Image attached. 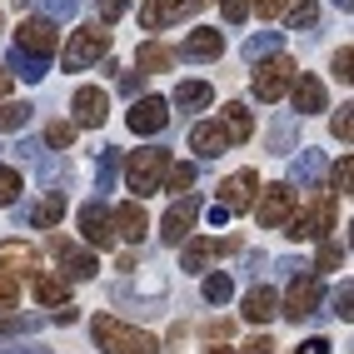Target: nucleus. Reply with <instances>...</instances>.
Returning a JSON list of instances; mask_svg holds the SVG:
<instances>
[{"instance_id":"1","label":"nucleus","mask_w":354,"mask_h":354,"mask_svg":"<svg viewBox=\"0 0 354 354\" xmlns=\"http://www.w3.org/2000/svg\"><path fill=\"white\" fill-rule=\"evenodd\" d=\"M90 335H95V344L105 354H160V339L155 335L130 329L125 319H115V315H95V319H90Z\"/></svg>"},{"instance_id":"2","label":"nucleus","mask_w":354,"mask_h":354,"mask_svg":"<svg viewBox=\"0 0 354 354\" xmlns=\"http://www.w3.org/2000/svg\"><path fill=\"white\" fill-rule=\"evenodd\" d=\"M165 170H170V150H135L130 160H125V185L135 190V200H145V195H155L160 185H165Z\"/></svg>"},{"instance_id":"3","label":"nucleus","mask_w":354,"mask_h":354,"mask_svg":"<svg viewBox=\"0 0 354 354\" xmlns=\"http://www.w3.org/2000/svg\"><path fill=\"white\" fill-rule=\"evenodd\" d=\"M254 220H259V230H285V220L299 209V200H295V190L290 185H259V195H254Z\"/></svg>"},{"instance_id":"4","label":"nucleus","mask_w":354,"mask_h":354,"mask_svg":"<svg viewBox=\"0 0 354 354\" xmlns=\"http://www.w3.org/2000/svg\"><path fill=\"white\" fill-rule=\"evenodd\" d=\"M105 50H110V30H105V26H80L75 35L65 40L60 65H65V70H85V65H95Z\"/></svg>"},{"instance_id":"5","label":"nucleus","mask_w":354,"mask_h":354,"mask_svg":"<svg viewBox=\"0 0 354 354\" xmlns=\"http://www.w3.org/2000/svg\"><path fill=\"white\" fill-rule=\"evenodd\" d=\"M295 75H299V70H295V60H290V55H270L265 65L254 70V95L265 100V105H274L279 95H290Z\"/></svg>"},{"instance_id":"6","label":"nucleus","mask_w":354,"mask_h":354,"mask_svg":"<svg viewBox=\"0 0 354 354\" xmlns=\"http://www.w3.org/2000/svg\"><path fill=\"white\" fill-rule=\"evenodd\" d=\"M335 230V200H315L310 209H295L285 220V234L290 240H324Z\"/></svg>"},{"instance_id":"7","label":"nucleus","mask_w":354,"mask_h":354,"mask_svg":"<svg viewBox=\"0 0 354 354\" xmlns=\"http://www.w3.org/2000/svg\"><path fill=\"white\" fill-rule=\"evenodd\" d=\"M15 45H20L26 55L45 60V55H55V50H60V30H55L45 15H35V20H20V30H15Z\"/></svg>"},{"instance_id":"8","label":"nucleus","mask_w":354,"mask_h":354,"mask_svg":"<svg viewBox=\"0 0 354 354\" xmlns=\"http://www.w3.org/2000/svg\"><path fill=\"white\" fill-rule=\"evenodd\" d=\"M195 220H200V200H195V195H180L170 209H165V220H160V234H165V245H180V240H190Z\"/></svg>"},{"instance_id":"9","label":"nucleus","mask_w":354,"mask_h":354,"mask_svg":"<svg viewBox=\"0 0 354 354\" xmlns=\"http://www.w3.org/2000/svg\"><path fill=\"white\" fill-rule=\"evenodd\" d=\"M70 110H75V120H70L75 130H80V125H85V130H90V125H105L110 95H105L100 85H80V90H75V100H70Z\"/></svg>"},{"instance_id":"10","label":"nucleus","mask_w":354,"mask_h":354,"mask_svg":"<svg viewBox=\"0 0 354 354\" xmlns=\"http://www.w3.org/2000/svg\"><path fill=\"white\" fill-rule=\"evenodd\" d=\"M110 230H115V240H130V245H140V240H145V230H150L145 205H140V200L115 205V209H110Z\"/></svg>"},{"instance_id":"11","label":"nucleus","mask_w":354,"mask_h":354,"mask_svg":"<svg viewBox=\"0 0 354 354\" xmlns=\"http://www.w3.org/2000/svg\"><path fill=\"white\" fill-rule=\"evenodd\" d=\"M40 270V254L30 240H0V274H15V279H30Z\"/></svg>"},{"instance_id":"12","label":"nucleus","mask_w":354,"mask_h":354,"mask_svg":"<svg viewBox=\"0 0 354 354\" xmlns=\"http://www.w3.org/2000/svg\"><path fill=\"white\" fill-rule=\"evenodd\" d=\"M315 304H319V274H295L290 290H285V310H279V315L304 319V315H315Z\"/></svg>"},{"instance_id":"13","label":"nucleus","mask_w":354,"mask_h":354,"mask_svg":"<svg viewBox=\"0 0 354 354\" xmlns=\"http://www.w3.org/2000/svg\"><path fill=\"white\" fill-rule=\"evenodd\" d=\"M254 190H259V175L254 170H234L230 180H220V209H250L254 205Z\"/></svg>"},{"instance_id":"14","label":"nucleus","mask_w":354,"mask_h":354,"mask_svg":"<svg viewBox=\"0 0 354 354\" xmlns=\"http://www.w3.org/2000/svg\"><path fill=\"white\" fill-rule=\"evenodd\" d=\"M165 125H170V105H165L160 95H145L130 105V130L135 135H160Z\"/></svg>"},{"instance_id":"15","label":"nucleus","mask_w":354,"mask_h":354,"mask_svg":"<svg viewBox=\"0 0 354 354\" xmlns=\"http://www.w3.org/2000/svg\"><path fill=\"white\" fill-rule=\"evenodd\" d=\"M205 0H145L140 6V26L145 30H160V26H170V20H180V15H190V10H200Z\"/></svg>"},{"instance_id":"16","label":"nucleus","mask_w":354,"mask_h":354,"mask_svg":"<svg viewBox=\"0 0 354 354\" xmlns=\"http://www.w3.org/2000/svg\"><path fill=\"white\" fill-rule=\"evenodd\" d=\"M80 234H85V245H95V250H110L115 245V230H110V209L100 200H90L80 209Z\"/></svg>"},{"instance_id":"17","label":"nucleus","mask_w":354,"mask_h":354,"mask_svg":"<svg viewBox=\"0 0 354 354\" xmlns=\"http://www.w3.org/2000/svg\"><path fill=\"white\" fill-rule=\"evenodd\" d=\"M30 295L45 304V310H60V304L70 299V279L65 274H50V270H35L30 274Z\"/></svg>"},{"instance_id":"18","label":"nucleus","mask_w":354,"mask_h":354,"mask_svg":"<svg viewBox=\"0 0 354 354\" xmlns=\"http://www.w3.org/2000/svg\"><path fill=\"white\" fill-rule=\"evenodd\" d=\"M50 250H55V259L65 265V274H70V279H90V274H95V254L75 250L70 240H60V234H50Z\"/></svg>"},{"instance_id":"19","label":"nucleus","mask_w":354,"mask_h":354,"mask_svg":"<svg viewBox=\"0 0 354 354\" xmlns=\"http://www.w3.org/2000/svg\"><path fill=\"white\" fill-rule=\"evenodd\" d=\"M190 150H195L200 160H215V155L230 150V140H225V130H220L215 120H200V125L190 130Z\"/></svg>"},{"instance_id":"20","label":"nucleus","mask_w":354,"mask_h":354,"mask_svg":"<svg viewBox=\"0 0 354 354\" xmlns=\"http://www.w3.org/2000/svg\"><path fill=\"white\" fill-rule=\"evenodd\" d=\"M215 125L225 130V140H230V145H245V140L254 135V115H250L245 105H225Z\"/></svg>"},{"instance_id":"21","label":"nucleus","mask_w":354,"mask_h":354,"mask_svg":"<svg viewBox=\"0 0 354 354\" xmlns=\"http://www.w3.org/2000/svg\"><path fill=\"white\" fill-rule=\"evenodd\" d=\"M279 315V295L270 290V285H254L250 295H245V319L250 324H270Z\"/></svg>"},{"instance_id":"22","label":"nucleus","mask_w":354,"mask_h":354,"mask_svg":"<svg viewBox=\"0 0 354 354\" xmlns=\"http://www.w3.org/2000/svg\"><path fill=\"white\" fill-rule=\"evenodd\" d=\"M220 50H225V35L220 30H190L185 45H180V55H190V60H215Z\"/></svg>"},{"instance_id":"23","label":"nucleus","mask_w":354,"mask_h":354,"mask_svg":"<svg viewBox=\"0 0 354 354\" xmlns=\"http://www.w3.org/2000/svg\"><path fill=\"white\" fill-rule=\"evenodd\" d=\"M290 95H295V110H299V115H315V110H324V85H319L315 75H295Z\"/></svg>"},{"instance_id":"24","label":"nucleus","mask_w":354,"mask_h":354,"mask_svg":"<svg viewBox=\"0 0 354 354\" xmlns=\"http://www.w3.org/2000/svg\"><path fill=\"white\" fill-rule=\"evenodd\" d=\"M140 70H145V75H155V70H170L175 65V50L170 45H160V40H150V45H140Z\"/></svg>"},{"instance_id":"25","label":"nucleus","mask_w":354,"mask_h":354,"mask_svg":"<svg viewBox=\"0 0 354 354\" xmlns=\"http://www.w3.org/2000/svg\"><path fill=\"white\" fill-rule=\"evenodd\" d=\"M209 100H215V90H209L205 80H185V85L175 90V105H180V110H205Z\"/></svg>"},{"instance_id":"26","label":"nucleus","mask_w":354,"mask_h":354,"mask_svg":"<svg viewBox=\"0 0 354 354\" xmlns=\"http://www.w3.org/2000/svg\"><path fill=\"white\" fill-rule=\"evenodd\" d=\"M215 254H220V240H190V245H185V259H180V265L190 270V274H200Z\"/></svg>"},{"instance_id":"27","label":"nucleus","mask_w":354,"mask_h":354,"mask_svg":"<svg viewBox=\"0 0 354 354\" xmlns=\"http://www.w3.org/2000/svg\"><path fill=\"white\" fill-rule=\"evenodd\" d=\"M190 185H195V165H175V160H170V170H165V185H160V190H170V195L180 200V195H190Z\"/></svg>"},{"instance_id":"28","label":"nucleus","mask_w":354,"mask_h":354,"mask_svg":"<svg viewBox=\"0 0 354 354\" xmlns=\"http://www.w3.org/2000/svg\"><path fill=\"white\" fill-rule=\"evenodd\" d=\"M60 215H65V195L55 190L50 200H40V205H35V215H30V220H35V230H50V225H60Z\"/></svg>"},{"instance_id":"29","label":"nucleus","mask_w":354,"mask_h":354,"mask_svg":"<svg viewBox=\"0 0 354 354\" xmlns=\"http://www.w3.org/2000/svg\"><path fill=\"white\" fill-rule=\"evenodd\" d=\"M329 270H344V245H335V240H319L315 274H329Z\"/></svg>"},{"instance_id":"30","label":"nucleus","mask_w":354,"mask_h":354,"mask_svg":"<svg viewBox=\"0 0 354 354\" xmlns=\"http://www.w3.org/2000/svg\"><path fill=\"white\" fill-rule=\"evenodd\" d=\"M30 120V105L26 100H0V130H20Z\"/></svg>"},{"instance_id":"31","label":"nucleus","mask_w":354,"mask_h":354,"mask_svg":"<svg viewBox=\"0 0 354 354\" xmlns=\"http://www.w3.org/2000/svg\"><path fill=\"white\" fill-rule=\"evenodd\" d=\"M26 190V180H20L15 165H0V205H15V195Z\"/></svg>"},{"instance_id":"32","label":"nucleus","mask_w":354,"mask_h":354,"mask_svg":"<svg viewBox=\"0 0 354 354\" xmlns=\"http://www.w3.org/2000/svg\"><path fill=\"white\" fill-rule=\"evenodd\" d=\"M45 145H55V150L75 145V125H70V120H50V125H45Z\"/></svg>"},{"instance_id":"33","label":"nucleus","mask_w":354,"mask_h":354,"mask_svg":"<svg viewBox=\"0 0 354 354\" xmlns=\"http://www.w3.org/2000/svg\"><path fill=\"white\" fill-rule=\"evenodd\" d=\"M230 295H234L230 274H209V279H205V299H209V304H225Z\"/></svg>"},{"instance_id":"34","label":"nucleus","mask_w":354,"mask_h":354,"mask_svg":"<svg viewBox=\"0 0 354 354\" xmlns=\"http://www.w3.org/2000/svg\"><path fill=\"white\" fill-rule=\"evenodd\" d=\"M349 175H354V160H349V155H339V165H335V170H329V190L349 195Z\"/></svg>"},{"instance_id":"35","label":"nucleus","mask_w":354,"mask_h":354,"mask_svg":"<svg viewBox=\"0 0 354 354\" xmlns=\"http://www.w3.org/2000/svg\"><path fill=\"white\" fill-rule=\"evenodd\" d=\"M315 20H319V6H315V0H299V6H290V26L299 30V26H315Z\"/></svg>"},{"instance_id":"36","label":"nucleus","mask_w":354,"mask_h":354,"mask_svg":"<svg viewBox=\"0 0 354 354\" xmlns=\"http://www.w3.org/2000/svg\"><path fill=\"white\" fill-rule=\"evenodd\" d=\"M15 304H20V279L0 274V310H15Z\"/></svg>"},{"instance_id":"37","label":"nucleus","mask_w":354,"mask_h":354,"mask_svg":"<svg viewBox=\"0 0 354 354\" xmlns=\"http://www.w3.org/2000/svg\"><path fill=\"white\" fill-rule=\"evenodd\" d=\"M250 10H254L259 20H274V15L290 10V0H250Z\"/></svg>"},{"instance_id":"38","label":"nucleus","mask_w":354,"mask_h":354,"mask_svg":"<svg viewBox=\"0 0 354 354\" xmlns=\"http://www.w3.org/2000/svg\"><path fill=\"white\" fill-rule=\"evenodd\" d=\"M95 10H100V26H110V20H120L130 10V0H95Z\"/></svg>"},{"instance_id":"39","label":"nucleus","mask_w":354,"mask_h":354,"mask_svg":"<svg viewBox=\"0 0 354 354\" xmlns=\"http://www.w3.org/2000/svg\"><path fill=\"white\" fill-rule=\"evenodd\" d=\"M335 140H339V145H349V140H354V115H349V105H339V115H335Z\"/></svg>"},{"instance_id":"40","label":"nucleus","mask_w":354,"mask_h":354,"mask_svg":"<svg viewBox=\"0 0 354 354\" xmlns=\"http://www.w3.org/2000/svg\"><path fill=\"white\" fill-rule=\"evenodd\" d=\"M220 10H225V20H230V26H240V20L250 15V0H220Z\"/></svg>"},{"instance_id":"41","label":"nucleus","mask_w":354,"mask_h":354,"mask_svg":"<svg viewBox=\"0 0 354 354\" xmlns=\"http://www.w3.org/2000/svg\"><path fill=\"white\" fill-rule=\"evenodd\" d=\"M349 65H354V50H349V45H339V50H335V75H339V80H349V75H354Z\"/></svg>"},{"instance_id":"42","label":"nucleus","mask_w":354,"mask_h":354,"mask_svg":"<svg viewBox=\"0 0 354 354\" xmlns=\"http://www.w3.org/2000/svg\"><path fill=\"white\" fill-rule=\"evenodd\" d=\"M270 349H274V344H270V339H265V335H254V339H250V344H245V349H240V354H270Z\"/></svg>"},{"instance_id":"43","label":"nucleus","mask_w":354,"mask_h":354,"mask_svg":"<svg viewBox=\"0 0 354 354\" xmlns=\"http://www.w3.org/2000/svg\"><path fill=\"white\" fill-rule=\"evenodd\" d=\"M299 354H329V339H304Z\"/></svg>"},{"instance_id":"44","label":"nucleus","mask_w":354,"mask_h":354,"mask_svg":"<svg viewBox=\"0 0 354 354\" xmlns=\"http://www.w3.org/2000/svg\"><path fill=\"white\" fill-rule=\"evenodd\" d=\"M335 315H339V319H349V285H344V290H339V299H335Z\"/></svg>"},{"instance_id":"45","label":"nucleus","mask_w":354,"mask_h":354,"mask_svg":"<svg viewBox=\"0 0 354 354\" xmlns=\"http://www.w3.org/2000/svg\"><path fill=\"white\" fill-rule=\"evenodd\" d=\"M10 85H15V75H10V70H6V65H0V100H6V95H10Z\"/></svg>"},{"instance_id":"46","label":"nucleus","mask_w":354,"mask_h":354,"mask_svg":"<svg viewBox=\"0 0 354 354\" xmlns=\"http://www.w3.org/2000/svg\"><path fill=\"white\" fill-rule=\"evenodd\" d=\"M205 354H234V349H225V344H209V349H205Z\"/></svg>"}]
</instances>
